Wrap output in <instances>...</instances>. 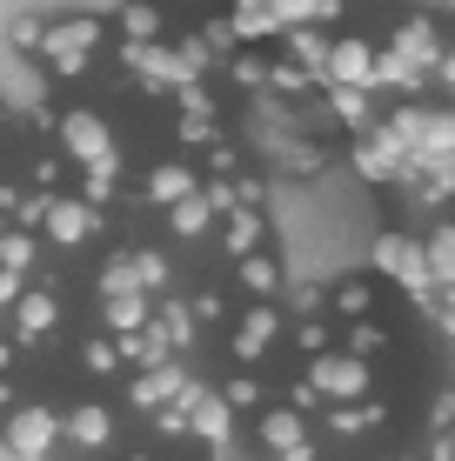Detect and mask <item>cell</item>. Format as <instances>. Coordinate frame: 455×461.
<instances>
[{"mask_svg": "<svg viewBox=\"0 0 455 461\" xmlns=\"http://www.w3.org/2000/svg\"><path fill=\"white\" fill-rule=\"evenodd\" d=\"M275 335H281V321H275L268 308H255V314L241 321V335H234V355H241V361H255V355H261V348H268Z\"/></svg>", "mask_w": 455, "mask_h": 461, "instance_id": "9", "label": "cell"}, {"mask_svg": "<svg viewBox=\"0 0 455 461\" xmlns=\"http://www.w3.org/2000/svg\"><path fill=\"white\" fill-rule=\"evenodd\" d=\"M114 361H121V341H87V368L94 375H107Z\"/></svg>", "mask_w": 455, "mask_h": 461, "instance_id": "22", "label": "cell"}, {"mask_svg": "<svg viewBox=\"0 0 455 461\" xmlns=\"http://www.w3.org/2000/svg\"><path fill=\"white\" fill-rule=\"evenodd\" d=\"M7 41H14V47L27 54V47H41V41H47V27L34 21V14H27V21H14V34H7Z\"/></svg>", "mask_w": 455, "mask_h": 461, "instance_id": "23", "label": "cell"}, {"mask_svg": "<svg viewBox=\"0 0 455 461\" xmlns=\"http://www.w3.org/2000/svg\"><path fill=\"white\" fill-rule=\"evenodd\" d=\"M341 308H349V314L369 308V288H362V281H349V288H341Z\"/></svg>", "mask_w": 455, "mask_h": 461, "instance_id": "25", "label": "cell"}, {"mask_svg": "<svg viewBox=\"0 0 455 461\" xmlns=\"http://www.w3.org/2000/svg\"><path fill=\"white\" fill-rule=\"evenodd\" d=\"M47 234H54L60 248H74V241H87L94 228H101V214H94V201H47Z\"/></svg>", "mask_w": 455, "mask_h": 461, "instance_id": "5", "label": "cell"}, {"mask_svg": "<svg viewBox=\"0 0 455 461\" xmlns=\"http://www.w3.org/2000/svg\"><path fill=\"white\" fill-rule=\"evenodd\" d=\"M187 415H195V428H201L208 441H222V435H228V408H222V402H208V394H187Z\"/></svg>", "mask_w": 455, "mask_h": 461, "instance_id": "13", "label": "cell"}, {"mask_svg": "<svg viewBox=\"0 0 455 461\" xmlns=\"http://www.w3.org/2000/svg\"><path fill=\"white\" fill-rule=\"evenodd\" d=\"M60 435H68L74 448H101L107 441V408H74V415L60 421Z\"/></svg>", "mask_w": 455, "mask_h": 461, "instance_id": "8", "label": "cell"}, {"mask_svg": "<svg viewBox=\"0 0 455 461\" xmlns=\"http://www.w3.org/2000/svg\"><path fill=\"white\" fill-rule=\"evenodd\" d=\"M175 388H181V375H175V368H148V375L134 381V402H141V408H154V402H168Z\"/></svg>", "mask_w": 455, "mask_h": 461, "instance_id": "14", "label": "cell"}, {"mask_svg": "<svg viewBox=\"0 0 455 461\" xmlns=\"http://www.w3.org/2000/svg\"><path fill=\"white\" fill-rule=\"evenodd\" d=\"M134 275H141V288H161V281H168V261H161V254H134Z\"/></svg>", "mask_w": 455, "mask_h": 461, "instance_id": "21", "label": "cell"}, {"mask_svg": "<svg viewBox=\"0 0 455 461\" xmlns=\"http://www.w3.org/2000/svg\"><path fill=\"white\" fill-rule=\"evenodd\" d=\"M60 140H68V154H74L81 167H101V161H114V140H107L101 114H68V121H60Z\"/></svg>", "mask_w": 455, "mask_h": 461, "instance_id": "3", "label": "cell"}, {"mask_svg": "<svg viewBox=\"0 0 455 461\" xmlns=\"http://www.w3.org/2000/svg\"><path fill=\"white\" fill-rule=\"evenodd\" d=\"M375 261L396 267L402 288H422V281H429V254H422L415 241H382V248H375Z\"/></svg>", "mask_w": 455, "mask_h": 461, "instance_id": "6", "label": "cell"}, {"mask_svg": "<svg viewBox=\"0 0 455 461\" xmlns=\"http://www.w3.org/2000/svg\"><path fill=\"white\" fill-rule=\"evenodd\" d=\"M121 27H128V41H154V34H161V14H154V0H134V7L121 14Z\"/></svg>", "mask_w": 455, "mask_h": 461, "instance_id": "15", "label": "cell"}, {"mask_svg": "<svg viewBox=\"0 0 455 461\" xmlns=\"http://www.w3.org/2000/svg\"><path fill=\"white\" fill-rule=\"evenodd\" d=\"M60 435V415H47V408H14L7 421H0V455H47Z\"/></svg>", "mask_w": 455, "mask_h": 461, "instance_id": "2", "label": "cell"}, {"mask_svg": "<svg viewBox=\"0 0 455 461\" xmlns=\"http://www.w3.org/2000/svg\"><path fill=\"white\" fill-rule=\"evenodd\" d=\"M148 194H154V201H168V208H175V201H181V194H195V174H187V167H175V161H168V167H154V181H148Z\"/></svg>", "mask_w": 455, "mask_h": 461, "instance_id": "12", "label": "cell"}, {"mask_svg": "<svg viewBox=\"0 0 455 461\" xmlns=\"http://www.w3.org/2000/svg\"><path fill=\"white\" fill-rule=\"evenodd\" d=\"M382 348V328H369V321H355V355H375Z\"/></svg>", "mask_w": 455, "mask_h": 461, "instance_id": "24", "label": "cell"}, {"mask_svg": "<svg viewBox=\"0 0 455 461\" xmlns=\"http://www.w3.org/2000/svg\"><path fill=\"white\" fill-rule=\"evenodd\" d=\"M308 381H315V394H341L349 402V394L369 388V368H362V355H322Z\"/></svg>", "mask_w": 455, "mask_h": 461, "instance_id": "4", "label": "cell"}, {"mask_svg": "<svg viewBox=\"0 0 455 461\" xmlns=\"http://www.w3.org/2000/svg\"><path fill=\"white\" fill-rule=\"evenodd\" d=\"M7 361H14V348H7V341H0V368H7Z\"/></svg>", "mask_w": 455, "mask_h": 461, "instance_id": "26", "label": "cell"}, {"mask_svg": "<svg viewBox=\"0 0 455 461\" xmlns=\"http://www.w3.org/2000/svg\"><path fill=\"white\" fill-rule=\"evenodd\" d=\"M328 74H341V81H375V68H369V47H362V41H341V47H328Z\"/></svg>", "mask_w": 455, "mask_h": 461, "instance_id": "10", "label": "cell"}, {"mask_svg": "<svg viewBox=\"0 0 455 461\" xmlns=\"http://www.w3.org/2000/svg\"><path fill=\"white\" fill-rule=\"evenodd\" d=\"M168 221H175V234H201V228H208V201L181 194V201H175V214H168Z\"/></svg>", "mask_w": 455, "mask_h": 461, "instance_id": "18", "label": "cell"}, {"mask_svg": "<svg viewBox=\"0 0 455 461\" xmlns=\"http://www.w3.org/2000/svg\"><path fill=\"white\" fill-rule=\"evenodd\" d=\"M101 47V21L94 14H74V21H60V27H47V41H41V54L54 60V74H81L87 68V54Z\"/></svg>", "mask_w": 455, "mask_h": 461, "instance_id": "1", "label": "cell"}, {"mask_svg": "<svg viewBox=\"0 0 455 461\" xmlns=\"http://www.w3.org/2000/svg\"><path fill=\"white\" fill-rule=\"evenodd\" d=\"M27 261H34V241L21 228H0V267H21L27 275Z\"/></svg>", "mask_w": 455, "mask_h": 461, "instance_id": "16", "label": "cell"}, {"mask_svg": "<svg viewBox=\"0 0 455 461\" xmlns=\"http://www.w3.org/2000/svg\"><path fill=\"white\" fill-rule=\"evenodd\" d=\"M261 435H268V448H302V415H268Z\"/></svg>", "mask_w": 455, "mask_h": 461, "instance_id": "17", "label": "cell"}, {"mask_svg": "<svg viewBox=\"0 0 455 461\" xmlns=\"http://www.w3.org/2000/svg\"><path fill=\"white\" fill-rule=\"evenodd\" d=\"M47 328H54V294H27V288H21V301H14V335H21V341H41Z\"/></svg>", "mask_w": 455, "mask_h": 461, "instance_id": "7", "label": "cell"}, {"mask_svg": "<svg viewBox=\"0 0 455 461\" xmlns=\"http://www.w3.org/2000/svg\"><path fill=\"white\" fill-rule=\"evenodd\" d=\"M241 281H248V288H255V294H275V288H281V275H275V261H261V254H248V267H241Z\"/></svg>", "mask_w": 455, "mask_h": 461, "instance_id": "20", "label": "cell"}, {"mask_svg": "<svg viewBox=\"0 0 455 461\" xmlns=\"http://www.w3.org/2000/svg\"><path fill=\"white\" fill-rule=\"evenodd\" d=\"M228 248H234V254H255V248H261V214H234Z\"/></svg>", "mask_w": 455, "mask_h": 461, "instance_id": "19", "label": "cell"}, {"mask_svg": "<svg viewBox=\"0 0 455 461\" xmlns=\"http://www.w3.org/2000/svg\"><path fill=\"white\" fill-rule=\"evenodd\" d=\"M141 321H148V301H141L134 288L107 294V328H114V335H128V328H141Z\"/></svg>", "mask_w": 455, "mask_h": 461, "instance_id": "11", "label": "cell"}]
</instances>
